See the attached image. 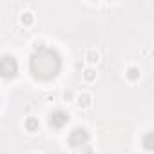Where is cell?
<instances>
[{
  "instance_id": "ba28073f",
  "label": "cell",
  "mask_w": 154,
  "mask_h": 154,
  "mask_svg": "<svg viewBox=\"0 0 154 154\" xmlns=\"http://www.w3.org/2000/svg\"><path fill=\"white\" fill-rule=\"evenodd\" d=\"M33 49H35V51H36V49H44V42H35Z\"/></svg>"
},
{
  "instance_id": "52a82bcc",
  "label": "cell",
  "mask_w": 154,
  "mask_h": 154,
  "mask_svg": "<svg viewBox=\"0 0 154 154\" xmlns=\"http://www.w3.org/2000/svg\"><path fill=\"white\" fill-rule=\"evenodd\" d=\"M62 96H63V100H65V102H74V96H76V94H74L72 91H63V94H62Z\"/></svg>"
},
{
  "instance_id": "6da1fadb",
  "label": "cell",
  "mask_w": 154,
  "mask_h": 154,
  "mask_svg": "<svg viewBox=\"0 0 154 154\" xmlns=\"http://www.w3.org/2000/svg\"><path fill=\"white\" fill-rule=\"evenodd\" d=\"M74 103H76V107L78 109H82V111H85V109H91L93 107V96L89 94V93H80V94H76L74 96Z\"/></svg>"
},
{
  "instance_id": "9c48e42d",
  "label": "cell",
  "mask_w": 154,
  "mask_h": 154,
  "mask_svg": "<svg viewBox=\"0 0 154 154\" xmlns=\"http://www.w3.org/2000/svg\"><path fill=\"white\" fill-rule=\"evenodd\" d=\"M131 154H141V152H131Z\"/></svg>"
},
{
  "instance_id": "3957f363",
  "label": "cell",
  "mask_w": 154,
  "mask_h": 154,
  "mask_svg": "<svg viewBox=\"0 0 154 154\" xmlns=\"http://www.w3.org/2000/svg\"><path fill=\"white\" fill-rule=\"evenodd\" d=\"M82 78H84L85 84H94L96 78H98V72H96L94 67H85V69L82 71Z\"/></svg>"
},
{
  "instance_id": "7a4b0ae2",
  "label": "cell",
  "mask_w": 154,
  "mask_h": 154,
  "mask_svg": "<svg viewBox=\"0 0 154 154\" xmlns=\"http://www.w3.org/2000/svg\"><path fill=\"white\" fill-rule=\"evenodd\" d=\"M84 60H85V63H87L89 67H94L96 63H100L102 54H100V51H96V49H85V51H84Z\"/></svg>"
},
{
  "instance_id": "30bf717a",
  "label": "cell",
  "mask_w": 154,
  "mask_h": 154,
  "mask_svg": "<svg viewBox=\"0 0 154 154\" xmlns=\"http://www.w3.org/2000/svg\"><path fill=\"white\" fill-rule=\"evenodd\" d=\"M72 154H80V152H72Z\"/></svg>"
},
{
  "instance_id": "5b68a950",
  "label": "cell",
  "mask_w": 154,
  "mask_h": 154,
  "mask_svg": "<svg viewBox=\"0 0 154 154\" xmlns=\"http://www.w3.org/2000/svg\"><path fill=\"white\" fill-rule=\"evenodd\" d=\"M125 78H127L129 82H138V80H140V67H138V65L127 67V71H125Z\"/></svg>"
},
{
  "instance_id": "8992f818",
  "label": "cell",
  "mask_w": 154,
  "mask_h": 154,
  "mask_svg": "<svg viewBox=\"0 0 154 154\" xmlns=\"http://www.w3.org/2000/svg\"><path fill=\"white\" fill-rule=\"evenodd\" d=\"M20 24L22 26H26V27H29V26H33L35 24V13L33 11H22L20 13Z\"/></svg>"
},
{
  "instance_id": "277c9868",
  "label": "cell",
  "mask_w": 154,
  "mask_h": 154,
  "mask_svg": "<svg viewBox=\"0 0 154 154\" xmlns=\"http://www.w3.org/2000/svg\"><path fill=\"white\" fill-rule=\"evenodd\" d=\"M24 127H26V131L27 132H36L38 129H40V122H38V118H35V116H29V118H26V122H24Z\"/></svg>"
}]
</instances>
